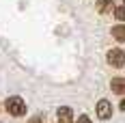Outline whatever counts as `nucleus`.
I'll use <instances>...</instances> for the list:
<instances>
[{
    "label": "nucleus",
    "mask_w": 125,
    "mask_h": 123,
    "mask_svg": "<svg viewBox=\"0 0 125 123\" xmlns=\"http://www.w3.org/2000/svg\"><path fill=\"white\" fill-rule=\"evenodd\" d=\"M4 108H7V112H9L11 117H24L26 104H24V99H22V97L13 95V97H9L7 101H4Z\"/></svg>",
    "instance_id": "nucleus-1"
},
{
    "label": "nucleus",
    "mask_w": 125,
    "mask_h": 123,
    "mask_svg": "<svg viewBox=\"0 0 125 123\" xmlns=\"http://www.w3.org/2000/svg\"><path fill=\"white\" fill-rule=\"evenodd\" d=\"M106 61H108V65H112V67H116V69H121L125 65V52L121 48H112L108 50V54H106Z\"/></svg>",
    "instance_id": "nucleus-2"
},
{
    "label": "nucleus",
    "mask_w": 125,
    "mask_h": 123,
    "mask_svg": "<svg viewBox=\"0 0 125 123\" xmlns=\"http://www.w3.org/2000/svg\"><path fill=\"white\" fill-rule=\"evenodd\" d=\"M97 117H99L101 121H106V119L112 117V104L108 99H99L97 101Z\"/></svg>",
    "instance_id": "nucleus-3"
},
{
    "label": "nucleus",
    "mask_w": 125,
    "mask_h": 123,
    "mask_svg": "<svg viewBox=\"0 0 125 123\" xmlns=\"http://www.w3.org/2000/svg\"><path fill=\"white\" fill-rule=\"evenodd\" d=\"M56 119H58V123H73V110L69 106H61L56 110Z\"/></svg>",
    "instance_id": "nucleus-4"
},
{
    "label": "nucleus",
    "mask_w": 125,
    "mask_h": 123,
    "mask_svg": "<svg viewBox=\"0 0 125 123\" xmlns=\"http://www.w3.org/2000/svg\"><path fill=\"white\" fill-rule=\"evenodd\" d=\"M114 0H97V11L101 13V15H108V13L114 11Z\"/></svg>",
    "instance_id": "nucleus-5"
},
{
    "label": "nucleus",
    "mask_w": 125,
    "mask_h": 123,
    "mask_svg": "<svg viewBox=\"0 0 125 123\" xmlns=\"http://www.w3.org/2000/svg\"><path fill=\"white\" fill-rule=\"evenodd\" d=\"M110 84H112V91L116 93V95H123L125 93V80L123 78H112Z\"/></svg>",
    "instance_id": "nucleus-6"
},
{
    "label": "nucleus",
    "mask_w": 125,
    "mask_h": 123,
    "mask_svg": "<svg viewBox=\"0 0 125 123\" xmlns=\"http://www.w3.org/2000/svg\"><path fill=\"white\" fill-rule=\"evenodd\" d=\"M112 37L116 39V41H125V26H123V22H119V24L112 28Z\"/></svg>",
    "instance_id": "nucleus-7"
},
{
    "label": "nucleus",
    "mask_w": 125,
    "mask_h": 123,
    "mask_svg": "<svg viewBox=\"0 0 125 123\" xmlns=\"http://www.w3.org/2000/svg\"><path fill=\"white\" fill-rule=\"evenodd\" d=\"M114 15H116V20H119V22H123V20H125V9H123V4L114 7Z\"/></svg>",
    "instance_id": "nucleus-8"
},
{
    "label": "nucleus",
    "mask_w": 125,
    "mask_h": 123,
    "mask_svg": "<svg viewBox=\"0 0 125 123\" xmlns=\"http://www.w3.org/2000/svg\"><path fill=\"white\" fill-rule=\"evenodd\" d=\"M78 123H93V121L88 119L86 114H82V117H78Z\"/></svg>",
    "instance_id": "nucleus-9"
},
{
    "label": "nucleus",
    "mask_w": 125,
    "mask_h": 123,
    "mask_svg": "<svg viewBox=\"0 0 125 123\" xmlns=\"http://www.w3.org/2000/svg\"><path fill=\"white\" fill-rule=\"evenodd\" d=\"M28 123H43V117H32Z\"/></svg>",
    "instance_id": "nucleus-10"
}]
</instances>
